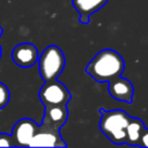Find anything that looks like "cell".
<instances>
[{
    "mask_svg": "<svg viewBox=\"0 0 148 148\" xmlns=\"http://www.w3.org/2000/svg\"><path fill=\"white\" fill-rule=\"evenodd\" d=\"M124 69L125 61L123 57L111 49L99 51L86 67V72L97 82H109L120 76Z\"/></svg>",
    "mask_w": 148,
    "mask_h": 148,
    "instance_id": "1",
    "label": "cell"
},
{
    "mask_svg": "<svg viewBox=\"0 0 148 148\" xmlns=\"http://www.w3.org/2000/svg\"><path fill=\"white\" fill-rule=\"evenodd\" d=\"M101 120L99 130L101 132L113 143L123 145L126 141V127L131 118L125 111L120 109H114L106 111L99 109Z\"/></svg>",
    "mask_w": 148,
    "mask_h": 148,
    "instance_id": "2",
    "label": "cell"
},
{
    "mask_svg": "<svg viewBox=\"0 0 148 148\" xmlns=\"http://www.w3.org/2000/svg\"><path fill=\"white\" fill-rule=\"evenodd\" d=\"M38 71L42 79L45 81L58 79L62 73L66 59L61 49L57 45H49L38 56Z\"/></svg>",
    "mask_w": 148,
    "mask_h": 148,
    "instance_id": "3",
    "label": "cell"
},
{
    "mask_svg": "<svg viewBox=\"0 0 148 148\" xmlns=\"http://www.w3.org/2000/svg\"><path fill=\"white\" fill-rule=\"evenodd\" d=\"M39 99L44 106L50 105H67L71 99V92L64 83L57 79L45 81L38 92Z\"/></svg>",
    "mask_w": 148,
    "mask_h": 148,
    "instance_id": "4",
    "label": "cell"
},
{
    "mask_svg": "<svg viewBox=\"0 0 148 148\" xmlns=\"http://www.w3.org/2000/svg\"><path fill=\"white\" fill-rule=\"evenodd\" d=\"M39 125H37L30 118H22L20 119L13 127L12 131V140L13 145L17 147H29V143L38 131Z\"/></svg>",
    "mask_w": 148,
    "mask_h": 148,
    "instance_id": "5",
    "label": "cell"
},
{
    "mask_svg": "<svg viewBox=\"0 0 148 148\" xmlns=\"http://www.w3.org/2000/svg\"><path fill=\"white\" fill-rule=\"evenodd\" d=\"M29 147H67L60 135V130H51L39 125L38 131L32 136Z\"/></svg>",
    "mask_w": 148,
    "mask_h": 148,
    "instance_id": "6",
    "label": "cell"
},
{
    "mask_svg": "<svg viewBox=\"0 0 148 148\" xmlns=\"http://www.w3.org/2000/svg\"><path fill=\"white\" fill-rule=\"evenodd\" d=\"M38 50L31 43L17 44L12 51V60L22 68L34 66L38 60Z\"/></svg>",
    "mask_w": 148,
    "mask_h": 148,
    "instance_id": "7",
    "label": "cell"
},
{
    "mask_svg": "<svg viewBox=\"0 0 148 148\" xmlns=\"http://www.w3.org/2000/svg\"><path fill=\"white\" fill-rule=\"evenodd\" d=\"M108 90L111 97H113L117 101L131 104L133 101L134 95V88L130 80L124 79L121 76H118L111 81H109Z\"/></svg>",
    "mask_w": 148,
    "mask_h": 148,
    "instance_id": "8",
    "label": "cell"
},
{
    "mask_svg": "<svg viewBox=\"0 0 148 148\" xmlns=\"http://www.w3.org/2000/svg\"><path fill=\"white\" fill-rule=\"evenodd\" d=\"M68 119L67 105H50L45 106L42 126L51 130H60Z\"/></svg>",
    "mask_w": 148,
    "mask_h": 148,
    "instance_id": "9",
    "label": "cell"
},
{
    "mask_svg": "<svg viewBox=\"0 0 148 148\" xmlns=\"http://www.w3.org/2000/svg\"><path fill=\"white\" fill-rule=\"evenodd\" d=\"M108 0H72L73 7L80 14V22L87 24L91 14L98 12L106 5Z\"/></svg>",
    "mask_w": 148,
    "mask_h": 148,
    "instance_id": "10",
    "label": "cell"
},
{
    "mask_svg": "<svg viewBox=\"0 0 148 148\" xmlns=\"http://www.w3.org/2000/svg\"><path fill=\"white\" fill-rule=\"evenodd\" d=\"M145 130H146V126H145L143 121L140 118L132 117L130 123L127 124V127H126V141H125V143L131 145V146H138Z\"/></svg>",
    "mask_w": 148,
    "mask_h": 148,
    "instance_id": "11",
    "label": "cell"
},
{
    "mask_svg": "<svg viewBox=\"0 0 148 148\" xmlns=\"http://www.w3.org/2000/svg\"><path fill=\"white\" fill-rule=\"evenodd\" d=\"M9 98H10L9 89L5 83L0 82V109H3L8 104Z\"/></svg>",
    "mask_w": 148,
    "mask_h": 148,
    "instance_id": "12",
    "label": "cell"
},
{
    "mask_svg": "<svg viewBox=\"0 0 148 148\" xmlns=\"http://www.w3.org/2000/svg\"><path fill=\"white\" fill-rule=\"evenodd\" d=\"M13 140L9 134L0 133V147H13Z\"/></svg>",
    "mask_w": 148,
    "mask_h": 148,
    "instance_id": "13",
    "label": "cell"
},
{
    "mask_svg": "<svg viewBox=\"0 0 148 148\" xmlns=\"http://www.w3.org/2000/svg\"><path fill=\"white\" fill-rule=\"evenodd\" d=\"M139 147H148V128L145 130L142 136H141V140L138 145Z\"/></svg>",
    "mask_w": 148,
    "mask_h": 148,
    "instance_id": "14",
    "label": "cell"
},
{
    "mask_svg": "<svg viewBox=\"0 0 148 148\" xmlns=\"http://www.w3.org/2000/svg\"><path fill=\"white\" fill-rule=\"evenodd\" d=\"M1 34H2V29L0 28V36H1Z\"/></svg>",
    "mask_w": 148,
    "mask_h": 148,
    "instance_id": "15",
    "label": "cell"
},
{
    "mask_svg": "<svg viewBox=\"0 0 148 148\" xmlns=\"http://www.w3.org/2000/svg\"><path fill=\"white\" fill-rule=\"evenodd\" d=\"M0 58H1V47H0Z\"/></svg>",
    "mask_w": 148,
    "mask_h": 148,
    "instance_id": "16",
    "label": "cell"
}]
</instances>
